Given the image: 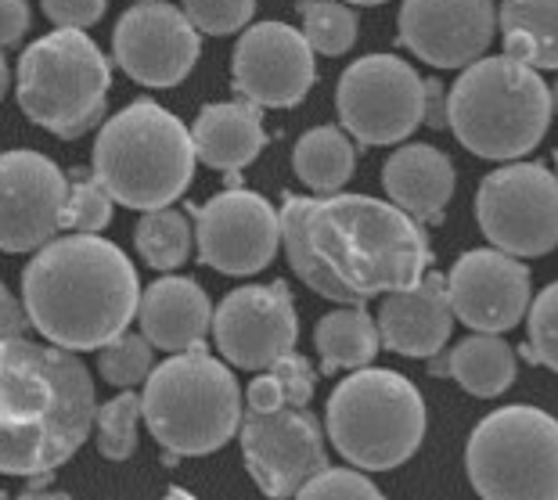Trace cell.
I'll list each match as a JSON object with an SVG mask.
<instances>
[{
    "label": "cell",
    "mask_w": 558,
    "mask_h": 500,
    "mask_svg": "<svg viewBox=\"0 0 558 500\" xmlns=\"http://www.w3.org/2000/svg\"><path fill=\"white\" fill-rule=\"evenodd\" d=\"M98 422L94 382L76 353L11 339L0 350V468L47 479Z\"/></svg>",
    "instance_id": "1"
},
{
    "label": "cell",
    "mask_w": 558,
    "mask_h": 500,
    "mask_svg": "<svg viewBox=\"0 0 558 500\" xmlns=\"http://www.w3.org/2000/svg\"><path fill=\"white\" fill-rule=\"evenodd\" d=\"M22 306L58 350H105L141 309L134 264L105 237H58L22 270Z\"/></svg>",
    "instance_id": "2"
},
{
    "label": "cell",
    "mask_w": 558,
    "mask_h": 500,
    "mask_svg": "<svg viewBox=\"0 0 558 500\" xmlns=\"http://www.w3.org/2000/svg\"><path fill=\"white\" fill-rule=\"evenodd\" d=\"M314 253L331 270L357 306L378 292L393 295L414 289L433 264L422 223L389 202L367 195L320 198L306 217Z\"/></svg>",
    "instance_id": "3"
},
{
    "label": "cell",
    "mask_w": 558,
    "mask_h": 500,
    "mask_svg": "<svg viewBox=\"0 0 558 500\" xmlns=\"http://www.w3.org/2000/svg\"><path fill=\"white\" fill-rule=\"evenodd\" d=\"M195 141L181 119L141 98L116 112L94 141V176L120 206L170 209L195 173Z\"/></svg>",
    "instance_id": "4"
},
{
    "label": "cell",
    "mask_w": 558,
    "mask_h": 500,
    "mask_svg": "<svg viewBox=\"0 0 558 500\" xmlns=\"http://www.w3.org/2000/svg\"><path fill=\"white\" fill-rule=\"evenodd\" d=\"M551 87L515 58H483L458 76L447 98V126L469 151L512 162L533 151L551 126Z\"/></svg>",
    "instance_id": "5"
},
{
    "label": "cell",
    "mask_w": 558,
    "mask_h": 500,
    "mask_svg": "<svg viewBox=\"0 0 558 500\" xmlns=\"http://www.w3.org/2000/svg\"><path fill=\"white\" fill-rule=\"evenodd\" d=\"M145 422L166 450V461L220 450L242 425L239 382L202 350L162 361L145 382Z\"/></svg>",
    "instance_id": "6"
},
{
    "label": "cell",
    "mask_w": 558,
    "mask_h": 500,
    "mask_svg": "<svg viewBox=\"0 0 558 500\" xmlns=\"http://www.w3.org/2000/svg\"><path fill=\"white\" fill-rule=\"evenodd\" d=\"M112 65L87 33L54 29L19 58L15 98L33 123L73 141L105 119Z\"/></svg>",
    "instance_id": "7"
},
{
    "label": "cell",
    "mask_w": 558,
    "mask_h": 500,
    "mask_svg": "<svg viewBox=\"0 0 558 500\" xmlns=\"http://www.w3.org/2000/svg\"><path fill=\"white\" fill-rule=\"evenodd\" d=\"M328 436L339 454L364 472L397 468L425 436L422 392L389 367H364L331 392Z\"/></svg>",
    "instance_id": "8"
},
{
    "label": "cell",
    "mask_w": 558,
    "mask_h": 500,
    "mask_svg": "<svg viewBox=\"0 0 558 500\" xmlns=\"http://www.w3.org/2000/svg\"><path fill=\"white\" fill-rule=\"evenodd\" d=\"M465 464L483 500H558V422L526 403L486 414Z\"/></svg>",
    "instance_id": "9"
},
{
    "label": "cell",
    "mask_w": 558,
    "mask_h": 500,
    "mask_svg": "<svg viewBox=\"0 0 558 500\" xmlns=\"http://www.w3.org/2000/svg\"><path fill=\"white\" fill-rule=\"evenodd\" d=\"M336 105L353 141L397 145L425 123V80L397 54H367L342 73Z\"/></svg>",
    "instance_id": "10"
},
{
    "label": "cell",
    "mask_w": 558,
    "mask_h": 500,
    "mask_svg": "<svg viewBox=\"0 0 558 500\" xmlns=\"http://www.w3.org/2000/svg\"><path fill=\"white\" fill-rule=\"evenodd\" d=\"M476 217L497 253L548 256L558 248V173L537 162L501 166L480 184Z\"/></svg>",
    "instance_id": "11"
},
{
    "label": "cell",
    "mask_w": 558,
    "mask_h": 500,
    "mask_svg": "<svg viewBox=\"0 0 558 500\" xmlns=\"http://www.w3.org/2000/svg\"><path fill=\"white\" fill-rule=\"evenodd\" d=\"M242 454L256 486L275 500L295 497L320 472H328L325 432L306 407H284L275 414L245 411Z\"/></svg>",
    "instance_id": "12"
},
{
    "label": "cell",
    "mask_w": 558,
    "mask_h": 500,
    "mask_svg": "<svg viewBox=\"0 0 558 500\" xmlns=\"http://www.w3.org/2000/svg\"><path fill=\"white\" fill-rule=\"evenodd\" d=\"M213 336L223 361L242 371H270L284 356H292L300 339L295 303L284 281L245 284L217 306Z\"/></svg>",
    "instance_id": "13"
},
{
    "label": "cell",
    "mask_w": 558,
    "mask_h": 500,
    "mask_svg": "<svg viewBox=\"0 0 558 500\" xmlns=\"http://www.w3.org/2000/svg\"><path fill=\"white\" fill-rule=\"evenodd\" d=\"M198 259L220 273H256L278 256L281 212L264 195L234 187L195 209Z\"/></svg>",
    "instance_id": "14"
},
{
    "label": "cell",
    "mask_w": 558,
    "mask_h": 500,
    "mask_svg": "<svg viewBox=\"0 0 558 500\" xmlns=\"http://www.w3.org/2000/svg\"><path fill=\"white\" fill-rule=\"evenodd\" d=\"M69 181L40 151H4L0 159V245L4 253H29L58 242L65 228Z\"/></svg>",
    "instance_id": "15"
},
{
    "label": "cell",
    "mask_w": 558,
    "mask_h": 500,
    "mask_svg": "<svg viewBox=\"0 0 558 500\" xmlns=\"http://www.w3.org/2000/svg\"><path fill=\"white\" fill-rule=\"evenodd\" d=\"M234 90L256 109H292L314 87V47L289 22H256L234 47Z\"/></svg>",
    "instance_id": "16"
},
{
    "label": "cell",
    "mask_w": 558,
    "mask_h": 500,
    "mask_svg": "<svg viewBox=\"0 0 558 500\" xmlns=\"http://www.w3.org/2000/svg\"><path fill=\"white\" fill-rule=\"evenodd\" d=\"M112 54L141 87H173L198 62V29L173 4H134L116 22Z\"/></svg>",
    "instance_id": "17"
},
{
    "label": "cell",
    "mask_w": 558,
    "mask_h": 500,
    "mask_svg": "<svg viewBox=\"0 0 558 500\" xmlns=\"http://www.w3.org/2000/svg\"><path fill=\"white\" fill-rule=\"evenodd\" d=\"M454 317L480 336L515 328L530 309V270L497 248H472L447 273Z\"/></svg>",
    "instance_id": "18"
},
{
    "label": "cell",
    "mask_w": 558,
    "mask_h": 500,
    "mask_svg": "<svg viewBox=\"0 0 558 500\" xmlns=\"http://www.w3.org/2000/svg\"><path fill=\"white\" fill-rule=\"evenodd\" d=\"M400 44L414 58L439 65V69H472L483 62L494 33L501 29L497 11L490 4H414L400 8Z\"/></svg>",
    "instance_id": "19"
},
{
    "label": "cell",
    "mask_w": 558,
    "mask_h": 500,
    "mask_svg": "<svg viewBox=\"0 0 558 500\" xmlns=\"http://www.w3.org/2000/svg\"><path fill=\"white\" fill-rule=\"evenodd\" d=\"M450 328H454V306L439 270H429L408 292L386 295L378 306L383 346L400 356H436L447 346Z\"/></svg>",
    "instance_id": "20"
},
{
    "label": "cell",
    "mask_w": 558,
    "mask_h": 500,
    "mask_svg": "<svg viewBox=\"0 0 558 500\" xmlns=\"http://www.w3.org/2000/svg\"><path fill=\"white\" fill-rule=\"evenodd\" d=\"M213 317L217 314L209 306V295L192 278H162L148 284L137 309L141 336L170 356L202 350L206 331L213 328Z\"/></svg>",
    "instance_id": "21"
},
{
    "label": "cell",
    "mask_w": 558,
    "mask_h": 500,
    "mask_svg": "<svg viewBox=\"0 0 558 500\" xmlns=\"http://www.w3.org/2000/svg\"><path fill=\"white\" fill-rule=\"evenodd\" d=\"M383 184L393 206L418 223H439L454 195V166L433 145L397 148L383 166Z\"/></svg>",
    "instance_id": "22"
},
{
    "label": "cell",
    "mask_w": 558,
    "mask_h": 500,
    "mask_svg": "<svg viewBox=\"0 0 558 500\" xmlns=\"http://www.w3.org/2000/svg\"><path fill=\"white\" fill-rule=\"evenodd\" d=\"M195 155L213 170L239 173L267 148L264 112L248 101H217L198 112L192 126Z\"/></svg>",
    "instance_id": "23"
},
{
    "label": "cell",
    "mask_w": 558,
    "mask_h": 500,
    "mask_svg": "<svg viewBox=\"0 0 558 500\" xmlns=\"http://www.w3.org/2000/svg\"><path fill=\"white\" fill-rule=\"evenodd\" d=\"M314 346L320 353V375L364 371L383 346V336H378V320L364 306H342L320 317Z\"/></svg>",
    "instance_id": "24"
},
{
    "label": "cell",
    "mask_w": 558,
    "mask_h": 500,
    "mask_svg": "<svg viewBox=\"0 0 558 500\" xmlns=\"http://www.w3.org/2000/svg\"><path fill=\"white\" fill-rule=\"evenodd\" d=\"M433 371H447L454 382L472 392V397H501V392L512 386L515 378V353L505 339L497 336H472L465 342H458L450 350L444 367H433Z\"/></svg>",
    "instance_id": "25"
},
{
    "label": "cell",
    "mask_w": 558,
    "mask_h": 500,
    "mask_svg": "<svg viewBox=\"0 0 558 500\" xmlns=\"http://www.w3.org/2000/svg\"><path fill=\"white\" fill-rule=\"evenodd\" d=\"M292 166H295V176H300L306 187H314L317 195L336 198L339 187L353 176L357 148H353V141L347 137V130L314 126L295 141Z\"/></svg>",
    "instance_id": "26"
},
{
    "label": "cell",
    "mask_w": 558,
    "mask_h": 500,
    "mask_svg": "<svg viewBox=\"0 0 558 500\" xmlns=\"http://www.w3.org/2000/svg\"><path fill=\"white\" fill-rule=\"evenodd\" d=\"M505 54L530 69H558V4L512 0L497 11Z\"/></svg>",
    "instance_id": "27"
},
{
    "label": "cell",
    "mask_w": 558,
    "mask_h": 500,
    "mask_svg": "<svg viewBox=\"0 0 558 500\" xmlns=\"http://www.w3.org/2000/svg\"><path fill=\"white\" fill-rule=\"evenodd\" d=\"M311 206H314V198L284 195V202H281V248H284V256H289L295 278H300L306 289H314L317 295H325V300H331V303L357 306V300H353V295L331 278V270L320 264V256L314 253L311 234H306Z\"/></svg>",
    "instance_id": "28"
},
{
    "label": "cell",
    "mask_w": 558,
    "mask_h": 500,
    "mask_svg": "<svg viewBox=\"0 0 558 500\" xmlns=\"http://www.w3.org/2000/svg\"><path fill=\"white\" fill-rule=\"evenodd\" d=\"M314 386H317V375L306 356L292 353L284 356L281 364H275L270 371L256 375L253 386H248V411L256 414H275L284 407H306L314 397Z\"/></svg>",
    "instance_id": "29"
},
{
    "label": "cell",
    "mask_w": 558,
    "mask_h": 500,
    "mask_svg": "<svg viewBox=\"0 0 558 500\" xmlns=\"http://www.w3.org/2000/svg\"><path fill=\"white\" fill-rule=\"evenodd\" d=\"M192 237L195 231L187 228V217L177 209H156L145 212L134 231L137 253L145 256L148 267L156 270H177L192 256Z\"/></svg>",
    "instance_id": "30"
},
{
    "label": "cell",
    "mask_w": 558,
    "mask_h": 500,
    "mask_svg": "<svg viewBox=\"0 0 558 500\" xmlns=\"http://www.w3.org/2000/svg\"><path fill=\"white\" fill-rule=\"evenodd\" d=\"M145 414V403H141L137 392H123L109 403L98 407V450L109 461H126L137 450V418Z\"/></svg>",
    "instance_id": "31"
},
{
    "label": "cell",
    "mask_w": 558,
    "mask_h": 500,
    "mask_svg": "<svg viewBox=\"0 0 558 500\" xmlns=\"http://www.w3.org/2000/svg\"><path fill=\"white\" fill-rule=\"evenodd\" d=\"M303 37L320 54H347L357 40V11L347 4H300Z\"/></svg>",
    "instance_id": "32"
},
{
    "label": "cell",
    "mask_w": 558,
    "mask_h": 500,
    "mask_svg": "<svg viewBox=\"0 0 558 500\" xmlns=\"http://www.w3.org/2000/svg\"><path fill=\"white\" fill-rule=\"evenodd\" d=\"M112 202L116 198L98 184V176L73 173L62 231H73L80 237H98V231L109 228V220H112Z\"/></svg>",
    "instance_id": "33"
},
{
    "label": "cell",
    "mask_w": 558,
    "mask_h": 500,
    "mask_svg": "<svg viewBox=\"0 0 558 500\" xmlns=\"http://www.w3.org/2000/svg\"><path fill=\"white\" fill-rule=\"evenodd\" d=\"M151 342L141 336V331H126V336H120L116 342H109L105 350H98V371L105 382L112 386H137L145 382V378H151Z\"/></svg>",
    "instance_id": "34"
},
{
    "label": "cell",
    "mask_w": 558,
    "mask_h": 500,
    "mask_svg": "<svg viewBox=\"0 0 558 500\" xmlns=\"http://www.w3.org/2000/svg\"><path fill=\"white\" fill-rule=\"evenodd\" d=\"M526 356L558 371V281L548 284L530 306V346Z\"/></svg>",
    "instance_id": "35"
},
{
    "label": "cell",
    "mask_w": 558,
    "mask_h": 500,
    "mask_svg": "<svg viewBox=\"0 0 558 500\" xmlns=\"http://www.w3.org/2000/svg\"><path fill=\"white\" fill-rule=\"evenodd\" d=\"M184 15L192 19L198 33L228 37V33H239L253 22L256 4H248V0H192V4H184Z\"/></svg>",
    "instance_id": "36"
},
{
    "label": "cell",
    "mask_w": 558,
    "mask_h": 500,
    "mask_svg": "<svg viewBox=\"0 0 558 500\" xmlns=\"http://www.w3.org/2000/svg\"><path fill=\"white\" fill-rule=\"evenodd\" d=\"M295 500H383L378 486L353 468H328L303 486Z\"/></svg>",
    "instance_id": "37"
},
{
    "label": "cell",
    "mask_w": 558,
    "mask_h": 500,
    "mask_svg": "<svg viewBox=\"0 0 558 500\" xmlns=\"http://www.w3.org/2000/svg\"><path fill=\"white\" fill-rule=\"evenodd\" d=\"M44 15L54 22L58 29H87L105 15V0H47Z\"/></svg>",
    "instance_id": "38"
},
{
    "label": "cell",
    "mask_w": 558,
    "mask_h": 500,
    "mask_svg": "<svg viewBox=\"0 0 558 500\" xmlns=\"http://www.w3.org/2000/svg\"><path fill=\"white\" fill-rule=\"evenodd\" d=\"M22 33H29V8L19 4V0L0 4V44L15 47L22 40Z\"/></svg>",
    "instance_id": "39"
},
{
    "label": "cell",
    "mask_w": 558,
    "mask_h": 500,
    "mask_svg": "<svg viewBox=\"0 0 558 500\" xmlns=\"http://www.w3.org/2000/svg\"><path fill=\"white\" fill-rule=\"evenodd\" d=\"M0 303H4V342L11 339H26V328L33 325L29 320V309L19 306V300L11 295V289L0 292Z\"/></svg>",
    "instance_id": "40"
},
{
    "label": "cell",
    "mask_w": 558,
    "mask_h": 500,
    "mask_svg": "<svg viewBox=\"0 0 558 500\" xmlns=\"http://www.w3.org/2000/svg\"><path fill=\"white\" fill-rule=\"evenodd\" d=\"M447 98L450 94H444V83L425 80V123H429L433 130L447 126Z\"/></svg>",
    "instance_id": "41"
},
{
    "label": "cell",
    "mask_w": 558,
    "mask_h": 500,
    "mask_svg": "<svg viewBox=\"0 0 558 500\" xmlns=\"http://www.w3.org/2000/svg\"><path fill=\"white\" fill-rule=\"evenodd\" d=\"M11 500H73V497H65V493H58V490H29V493H22V497H11Z\"/></svg>",
    "instance_id": "42"
},
{
    "label": "cell",
    "mask_w": 558,
    "mask_h": 500,
    "mask_svg": "<svg viewBox=\"0 0 558 500\" xmlns=\"http://www.w3.org/2000/svg\"><path fill=\"white\" fill-rule=\"evenodd\" d=\"M166 500H195L192 493H187V490H181V486H173V490L170 493H166Z\"/></svg>",
    "instance_id": "43"
},
{
    "label": "cell",
    "mask_w": 558,
    "mask_h": 500,
    "mask_svg": "<svg viewBox=\"0 0 558 500\" xmlns=\"http://www.w3.org/2000/svg\"><path fill=\"white\" fill-rule=\"evenodd\" d=\"M551 109L558 112V80H555V87H551Z\"/></svg>",
    "instance_id": "44"
},
{
    "label": "cell",
    "mask_w": 558,
    "mask_h": 500,
    "mask_svg": "<svg viewBox=\"0 0 558 500\" xmlns=\"http://www.w3.org/2000/svg\"><path fill=\"white\" fill-rule=\"evenodd\" d=\"M555 162H558V155H555Z\"/></svg>",
    "instance_id": "45"
}]
</instances>
